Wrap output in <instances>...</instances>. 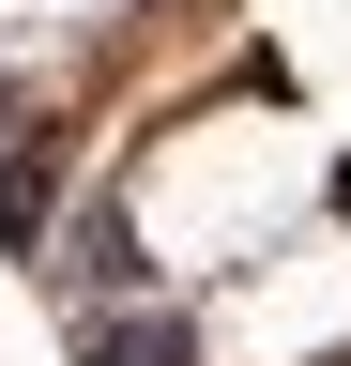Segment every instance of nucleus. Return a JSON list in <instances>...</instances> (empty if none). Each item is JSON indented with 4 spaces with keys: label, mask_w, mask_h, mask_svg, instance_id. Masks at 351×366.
<instances>
[{
    "label": "nucleus",
    "mask_w": 351,
    "mask_h": 366,
    "mask_svg": "<svg viewBox=\"0 0 351 366\" xmlns=\"http://www.w3.org/2000/svg\"><path fill=\"white\" fill-rule=\"evenodd\" d=\"M76 351H92V366H199V336H184V305H92V320H76Z\"/></svg>",
    "instance_id": "obj_1"
},
{
    "label": "nucleus",
    "mask_w": 351,
    "mask_h": 366,
    "mask_svg": "<svg viewBox=\"0 0 351 366\" xmlns=\"http://www.w3.org/2000/svg\"><path fill=\"white\" fill-rule=\"evenodd\" d=\"M61 274H92V305H138V290H153L138 214H122V199H92V214H76V259H61Z\"/></svg>",
    "instance_id": "obj_2"
},
{
    "label": "nucleus",
    "mask_w": 351,
    "mask_h": 366,
    "mask_svg": "<svg viewBox=\"0 0 351 366\" xmlns=\"http://www.w3.org/2000/svg\"><path fill=\"white\" fill-rule=\"evenodd\" d=\"M0 168H16V76H0Z\"/></svg>",
    "instance_id": "obj_3"
}]
</instances>
